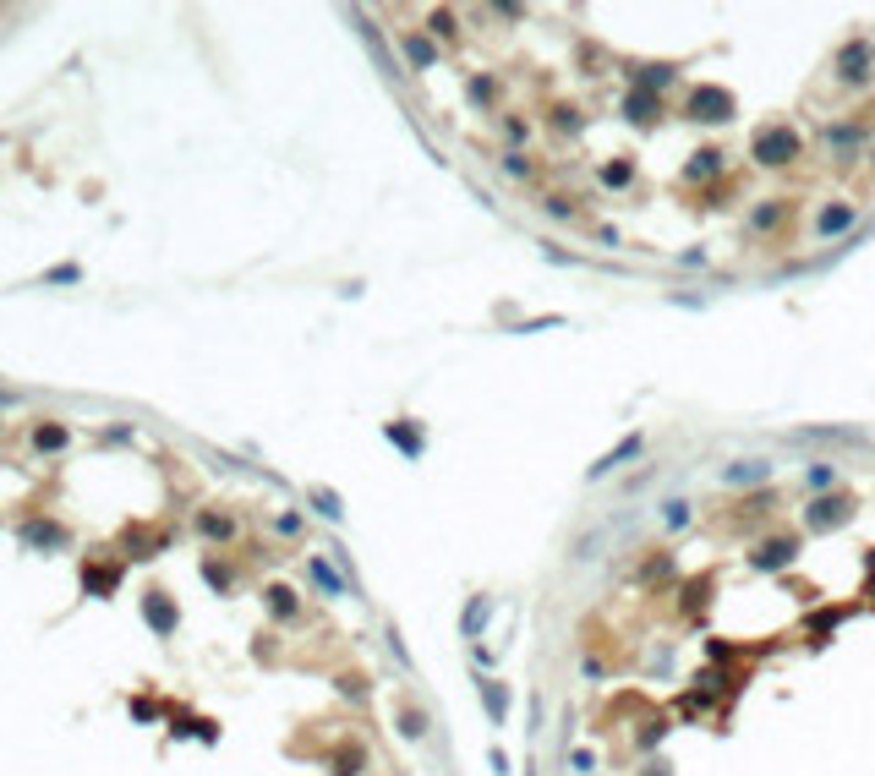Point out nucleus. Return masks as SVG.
I'll return each mask as SVG.
<instances>
[{"instance_id":"f257e3e1","label":"nucleus","mask_w":875,"mask_h":776,"mask_svg":"<svg viewBox=\"0 0 875 776\" xmlns=\"http://www.w3.org/2000/svg\"><path fill=\"white\" fill-rule=\"evenodd\" d=\"M783 503H788V492L783 487H755V492H728L717 509H712V531L717 536H728V542H755V536H766V531H777L783 525Z\"/></svg>"},{"instance_id":"f03ea898","label":"nucleus","mask_w":875,"mask_h":776,"mask_svg":"<svg viewBox=\"0 0 875 776\" xmlns=\"http://www.w3.org/2000/svg\"><path fill=\"white\" fill-rule=\"evenodd\" d=\"M810 137L799 131V120H788V115H766V120H755V131H750V142H745V153H750V164L761 170V175H794L805 159H810Z\"/></svg>"},{"instance_id":"7ed1b4c3","label":"nucleus","mask_w":875,"mask_h":776,"mask_svg":"<svg viewBox=\"0 0 875 776\" xmlns=\"http://www.w3.org/2000/svg\"><path fill=\"white\" fill-rule=\"evenodd\" d=\"M805 191H772V197H755L750 213H745V241L761 246V252H783L799 224H805Z\"/></svg>"},{"instance_id":"20e7f679","label":"nucleus","mask_w":875,"mask_h":776,"mask_svg":"<svg viewBox=\"0 0 875 776\" xmlns=\"http://www.w3.org/2000/svg\"><path fill=\"white\" fill-rule=\"evenodd\" d=\"M827 88L832 93H843V98H875V33H849L838 49H832V60H827Z\"/></svg>"},{"instance_id":"39448f33","label":"nucleus","mask_w":875,"mask_h":776,"mask_svg":"<svg viewBox=\"0 0 875 776\" xmlns=\"http://www.w3.org/2000/svg\"><path fill=\"white\" fill-rule=\"evenodd\" d=\"M875 142V126L865 115H843V120H827L821 131H816V159L827 164V170H849V164H859L865 153H870Z\"/></svg>"},{"instance_id":"423d86ee","label":"nucleus","mask_w":875,"mask_h":776,"mask_svg":"<svg viewBox=\"0 0 875 776\" xmlns=\"http://www.w3.org/2000/svg\"><path fill=\"white\" fill-rule=\"evenodd\" d=\"M673 115L690 126H734L739 120V98L728 82H684L673 98Z\"/></svg>"},{"instance_id":"0eeeda50","label":"nucleus","mask_w":875,"mask_h":776,"mask_svg":"<svg viewBox=\"0 0 875 776\" xmlns=\"http://www.w3.org/2000/svg\"><path fill=\"white\" fill-rule=\"evenodd\" d=\"M854 520H859V492L854 487H838V492H821V498L799 503V531L805 536H838Z\"/></svg>"},{"instance_id":"6e6552de","label":"nucleus","mask_w":875,"mask_h":776,"mask_svg":"<svg viewBox=\"0 0 875 776\" xmlns=\"http://www.w3.org/2000/svg\"><path fill=\"white\" fill-rule=\"evenodd\" d=\"M799 553H805V531L799 525H777V531H766V536H755L750 542V553H745V564H750V574H788L794 564H799Z\"/></svg>"},{"instance_id":"1a4fd4ad","label":"nucleus","mask_w":875,"mask_h":776,"mask_svg":"<svg viewBox=\"0 0 875 776\" xmlns=\"http://www.w3.org/2000/svg\"><path fill=\"white\" fill-rule=\"evenodd\" d=\"M536 120H542V131H547L553 148H575V142H586V131H591V109H586L580 98H569V93H553V98L536 109Z\"/></svg>"},{"instance_id":"9d476101","label":"nucleus","mask_w":875,"mask_h":776,"mask_svg":"<svg viewBox=\"0 0 875 776\" xmlns=\"http://www.w3.org/2000/svg\"><path fill=\"white\" fill-rule=\"evenodd\" d=\"M734 170H728V148L723 142H701V148H690V159H684V170H679V186L690 191V197H701V191H712V186H723Z\"/></svg>"},{"instance_id":"9b49d317","label":"nucleus","mask_w":875,"mask_h":776,"mask_svg":"<svg viewBox=\"0 0 875 776\" xmlns=\"http://www.w3.org/2000/svg\"><path fill=\"white\" fill-rule=\"evenodd\" d=\"M684 71H690V60H635V55H624V60H619L624 88L662 93V98H668V88H679V82H684Z\"/></svg>"},{"instance_id":"f8f14e48","label":"nucleus","mask_w":875,"mask_h":776,"mask_svg":"<svg viewBox=\"0 0 875 776\" xmlns=\"http://www.w3.org/2000/svg\"><path fill=\"white\" fill-rule=\"evenodd\" d=\"M487 126H493V142H498L504 153H531V148H536V131H542L536 109H520V104L498 109V115H493Z\"/></svg>"},{"instance_id":"ddd939ff","label":"nucleus","mask_w":875,"mask_h":776,"mask_svg":"<svg viewBox=\"0 0 875 776\" xmlns=\"http://www.w3.org/2000/svg\"><path fill=\"white\" fill-rule=\"evenodd\" d=\"M630 580L641 591H651V596L679 591V558H673V547H641V564L630 569Z\"/></svg>"},{"instance_id":"4468645a","label":"nucleus","mask_w":875,"mask_h":776,"mask_svg":"<svg viewBox=\"0 0 875 776\" xmlns=\"http://www.w3.org/2000/svg\"><path fill=\"white\" fill-rule=\"evenodd\" d=\"M465 104L476 109V115H498V109H509V77L504 71H493V66H482V71H465Z\"/></svg>"},{"instance_id":"2eb2a0df","label":"nucleus","mask_w":875,"mask_h":776,"mask_svg":"<svg viewBox=\"0 0 875 776\" xmlns=\"http://www.w3.org/2000/svg\"><path fill=\"white\" fill-rule=\"evenodd\" d=\"M859 224V202L854 197H821L810 213V241H838Z\"/></svg>"},{"instance_id":"dca6fc26","label":"nucleus","mask_w":875,"mask_h":776,"mask_svg":"<svg viewBox=\"0 0 875 776\" xmlns=\"http://www.w3.org/2000/svg\"><path fill=\"white\" fill-rule=\"evenodd\" d=\"M668 115H673V104H668L662 93H641V88H624V93H619V120H630L635 131H657Z\"/></svg>"},{"instance_id":"f3484780","label":"nucleus","mask_w":875,"mask_h":776,"mask_svg":"<svg viewBox=\"0 0 875 776\" xmlns=\"http://www.w3.org/2000/svg\"><path fill=\"white\" fill-rule=\"evenodd\" d=\"M597 186L608 191V197H630L635 186H641V153H602L597 159Z\"/></svg>"},{"instance_id":"a211bd4d","label":"nucleus","mask_w":875,"mask_h":776,"mask_svg":"<svg viewBox=\"0 0 875 776\" xmlns=\"http://www.w3.org/2000/svg\"><path fill=\"white\" fill-rule=\"evenodd\" d=\"M536 213L553 219V224H569V230H586V224H591L586 202H580L569 186H542V191H536Z\"/></svg>"},{"instance_id":"6ab92c4d","label":"nucleus","mask_w":875,"mask_h":776,"mask_svg":"<svg viewBox=\"0 0 875 776\" xmlns=\"http://www.w3.org/2000/svg\"><path fill=\"white\" fill-rule=\"evenodd\" d=\"M389 717H394V733H400L405 744H427V733H432V717H427V706H422L411 689H394V700H389Z\"/></svg>"},{"instance_id":"aec40b11","label":"nucleus","mask_w":875,"mask_h":776,"mask_svg":"<svg viewBox=\"0 0 875 776\" xmlns=\"http://www.w3.org/2000/svg\"><path fill=\"white\" fill-rule=\"evenodd\" d=\"M422 33H427L443 55H454V49L465 44V11H454V5H427V11H422Z\"/></svg>"},{"instance_id":"412c9836","label":"nucleus","mask_w":875,"mask_h":776,"mask_svg":"<svg viewBox=\"0 0 875 776\" xmlns=\"http://www.w3.org/2000/svg\"><path fill=\"white\" fill-rule=\"evenodd\" d=\"M493 164H498V175H504V181H515V186H531V191H542V186H547V159H542L536 148H531V153H504V148H498V153H493Z\"/></svg>"},{"instance_id":"4be33fe9","label":"nucleus","mask_w":875,"mask_h":776,"mask_svg":"<svg viewBox=\"0 0 875 776\" xmlns=\"http://www.w3.org/2000/svg\"><path fill=\"white\" fill-rule=\"evenodd\" d=\"M717 481L728 487V492H755V487H772V460H728L723 471H717Z\"/></svg>"},{"instance_id":"5701e85b","label":"nucleus","mask_w":875,"mask_h":776,"mask_svg":"<svg viewBox=\"0 0 875 776\" xmlns=\"http://www.w3.org/2000/svg\"><path fill=\"white\" fill-rule=\"evenodd\" d=\"M192 525H197V536H203V542H214V547H230V542L241 536V520H235L230 509H219V503L197 509V520H192Z\"/></svg>"},{"instance_id":"b1692460","label":"nucleus","mask_w":875,"mask_h":776,"mask_svg":"<svg viewBox=\"0 0 875 776\" xmlns=\"http://www.w3.org/2000/svg\"><path fill=\"white\" fill-rule=\"evenodd\" d=\"M717 596V569H701V574H690L684 585H679V602H673V613L679 618H701V607Z\"/></svg>"},{"instance_id":"393cba45","label":"nucleus","mask_w":875,"mask_h":776,"mask_svg":"<svg viewBox=\"0 0 875 776\" xmlns=\"http://www.w3.org/2000/svg\"><path fill=\"white\" fill-rule=\"evenodd\" d=\"M142 618H148V629L159 635V640H170L175 635V624H181V607H175V596L170 591H142Z\"/></svg>"},{"instance_id":"a878e982","label":"nucleus","mask_w":875,"mask_h":776,"mask_svg":"<svg viewBox=\"0 0 875 776\" xmlns=\"http://www.w3.org/2000/svg\"><path fill=\"white\" fill-rule=\"evenodd\" d=\"M367 766H372V750H367L356 733H345V739L328 750V776H367Z\"/></svg>"},{"instance_id":"bb28decb","label":"nucleus","mask_w":875,"mask_h":776,"mask_svg":"<svg viewBox=\"0 0 875 776\" xmlns=\"http://www.w3.org/2000/svg\"><path fill=\"white\" fill-rule=\"evenodd\" d=\"M400 55L411 60V71H432V66L443 60V49H438L422 27H400Z\"/></svg>"},{"instance_id":"cd10ccee","label":"nucleus","mask_w":875,"mask_h":776,"mask_svg":"<svg viewBox=\"0 0 875 776\" xmlns=\"http://www.w3.org/2000/svg\"><path fill=\"white\" fill-rule=\"evenodd\" d=\"M838 487H843V465H832V460H816V465L799 471V498H821V492H838Z\"/></svg>"},{"instance_id":"c85d7f7f","label":"nucleus","mask_w":875,"mask_h":776,"mask_svg":"<svg viewBox=\"0 0 875 776\" xmlns=\"http://www.w3.org/2000/svg\"><path fill=\"white\" fill-rule=\"evenodd\" d=\"M263 607H268V618H274V624H296V618L307 613V607H301V596H296L290 585H279V580H274V585H263Z\"/></svg>"},{"instance_id":"c756f323","label":"nucleus","mask_w":875,"mask_h":776,"mask_svg":"<svg viewBox=\"0 0 875 776\" xmlns=\"http://www.w3.org/2000/svg\"><path fill=\"white\" fill-rule=\"evenodd\" d=\"M307 580H312V585H318L328 602H339V596H345V574H339V569H334L323 553H312V558H307Z\"/></svg>"},{"instance_id":"7c9ffc66","label":"nucleus","mask_w":875,"mask_h":776,"mask_svg":"<svg viewBox=\"0 0 875 776\" xmlns=\"http://www.w3.org/2000/svg\"><path fill=\"white\" fill-rule=\"evenodd\" d=\"M203 580H208V585H214L219 596H230V591H235V580H241V569H235L230 558H219V553H208V558H203Z\"/></svg>"},{"instance_id":"2f4dec72","label":"nucleus","mask_w":875,"mask_h":776,"mask_svg":"<svg viewBox=\"0 0 875 776\" xmlns=\"http://www.w3.org/2000/svg\"><path fill=\"white\" fill-rule=\"evenodd\" d=\"M82 585H88L93 596H115V585H120V564H82Z\"/></svg>"},{"instance_id":"473e14b6","label":"nucleus","mask_w":875,"mask_h":776,"mask_svg":"<svg viewBox=\"0 0 875 776\" xmlns=\"http://www.w3.org/2000/svg\"><path fill=\"white\" fill-rule=\"evenodd\" d=\"M482 706H487L493 728H504L509 722V684L504 678H482Z\"/></svg>"},{"instance_id":"72a5a7b5","label":"nucleus","mask_w":875,"mask_h":776,"mask_svg":"<svg viewBox=\"0 0 875 776\" xmlns=\"http://www.w3.org/2000/svg\"><path fill=\"white\" fill-rule=\"evenodd\" d=\"M657 520H662V531H668V536H679V531H690V525H695V503H690V498H668Z\"/></svg>"},{"instance_id":"f704fd0d","label":"nucleus","mask_w":875,"mask_h":776,"mask_svg":"<svg viewBox=\"0 0 875 776\" xmlns=\"http://www.w3.org/2000/svg\"><path fill=\"white\" fill-rule=\"evenodd\" d=\"M66 443H71V432H66L60 421H38V427H33V449H38V454H60Z\"/></svg>"},{"instance_id":"c9c22d12","label":"nucleus","mask_w":875,"mask_h":776,"mask_svg":"<svg viewBox=\"0 0 875 776\" xmlns=\"http://www.w3.org/2000/svg\"><path fill=\"white\" fill-rule=\"evenodd\" d=\"M641 449H646V432H635V438H630V443H619V449H613V454H602V460H597V465H591V476H608V471H619V465H624V460H635V454H641Z\"/></svg>"},{"instance_id":"e433bc0d","label":"nucleus","mask_w":875,"mask_h":776,"mask_svg":"<svg viewBox=\"0 0 875 776\" xmlns=\"http://www.w3.org/2000/svg\"><path fill=\"white\" fill-rule=\"evenodd\" d=\"M22 536L33 547H66V525H55V520H33V525H22Z\"/></svg>"},{"instance_id":"4c0bfd02","label":"nucleus","mask_w":875,"mask_h":776,"mask_svg":"<svg viewBox=\"0 0 875 776\" xmlns=\"http://www.w3.org/2000/svg\"><path fill=\"white\" fill-rule=\"evenodd\" d=\"M383 432H389V443H400V449H405L411 460L422 454V427H416V421H389Z\"/></svg>"},{"instance_id":"58836bf2","label":"nucleus","mask_w":875,"mask_h":776,"mask_svg":"<svg viewBox=\"0 0 875 776\" xmlns=\"http://www.w3.org/2000/svg\"><path fill=\"white\" fill-rule=\"evenodd\" d=\"M334 684H339V695H345V700H367V695H372V678H367V673H356V667H350V673H339Z\"/></svg>"},{"instance_id":"ea45409f","label":"nucleus","mask_w":875,"mask_h":776,"mask_svg":"<svg viewBox=\"0 0 875 776\" xmlns=\"http://www.w3.org/2000/svg\"><path fill=\"white\" fill-rule=\"evenodd\" d=\"M307 498H312V509H318V514H323V520H339V514H345V509H339V498H334V492H328V487H312V492H307Z\"/></svg>"},{"instance_id":"a19ab883","label":"nucleus","mask_w":875,"mask_h":776,"mask_svg":"<svg viewBox=\"0 0 875 776\" xmlns=\"http://www.w3.org/2000/svg\"><path fill=\"white\" fill-rule=\"evenodd\" d=\"M849 613H854V607H827V613H821V618H810V640H821V635H827V629H832V624H843V618H849Z\"/></svg>"},{"instance_id":"79ce46f5","label":"nucleus","mask_w":875,"mask_h":776,"mask_svg":"<svg viewBox=\"0 0 875 776\" xmlns=\"http://www.w3.org/2000/svg\"><path fill=\"white\" fill-rule=\"evenodd\" d=\"M77 279H82V268H77V263H60V268H49V274H44V285H77Z\"/></svg>"},{"instance_id":"37998d69","label":"nucleus","mask_w":875,"mask_h":776,"mask_svg":"<svg viewBox=\"0 0 875 776\" xmlns=\"http://www.w3.org/2000/svg\"><path fill=\"white\" fill-rule=\"evenodd\" d=\"M274 531H279V536H301V514H279Z\"/></svg>"},{"instance_id":"c03bdc74","label":"nucleus","mask_w":875,"mask_h":776,"mask_svg":"<svg viewBox=\"0 0 875 776\" xmlns=\"http://www.w3.org/2000/svg\"><path fill=\"white\" fill-rule=\"evenodd\" d=\"M641 776H673V766H668V760H657V755H651V760H646V766H641Z\"/></svg>"},{"instance_id":"a18cd8bd","label":"nucleus","mask_w":875,"mask_h":776,"mask_svg":"<svg viewBox=\"0 0 875 776\" xmlns=\"http://www.w3.org/2000/svg\"><path fill=\"white\" fill-rule=\"evenodd\" d=\"M859 115H865V120H870V126H875V98H870V104H865V109H859Z\"/></svg>"},{"instance_id":"49530a36","label":"nucleus","mask_w":875,"mask_h":776,"mask_svg":"<svg viewBox=\"0 0 875 776\" xmlns=\"http://www.w3.org/2000/svg\"><path fill=\"white\" fill-rule=\"evenodd\" d=\"M865 159H870V181H875V142H870V153H865Z\"/></svg>"},{"instance_id":"de8ad7c7","label":"nucleus","mask_w":875,"mask_h":776,"mask_svg":"<svg viewBox=\"0 0 875 776\" xmlns=\"http://www.w3.org/2000/svg\"><path fill=\"white\" fill-rule=\"evenodd\" d=\"M865 596H875V580H870V585H865ZM870 607H875V602H870Z\"/></svg>"}]
</instances>
